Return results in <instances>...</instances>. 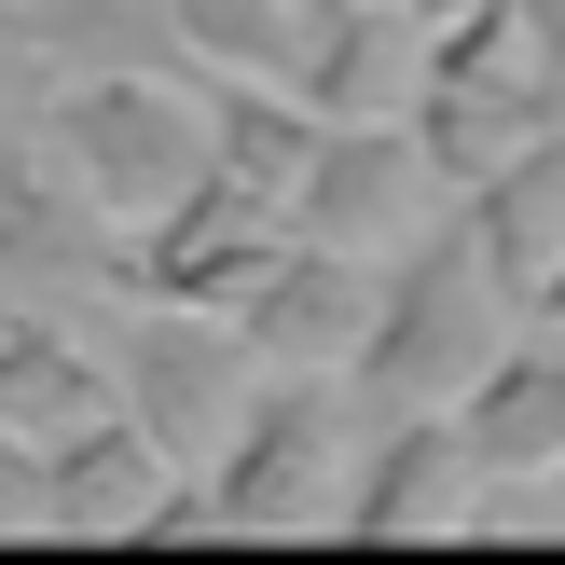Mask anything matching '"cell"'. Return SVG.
Wrapping results in <instances>:
<instances>
[{"instance_id":"1","label":"cell","mask_w":565,"mask_h":565,"mask_svg":"<svg viewBox=\"0 0 565 565\" xmlns=\"http://www.w3.org/2000/svg\"><path fill=\"white\" fill-rule=\"evenodd\" d=\"M497 318H511V290H497L469 207L456 221H414V235L386 248L373 331H359V359H345L359 414H456V386L497 359Z\"/></svg>"},{"instance_id":"2","label":"cell","mask_w":565,"mask_h":565,"mask_svg":"<svg viewBox=\"0 0 565 565\" xmlns=\"http://www.w3.org/2000/svg\"><path fill=\"white\" fill-rule=\"evenodd\" d=\"M42 138L70 166V193L125 235L207 180V70H55Z\"/></svg>"},{"instance_id":"3","label":"cell","mask_w":565,"mask_h":565,"mask_svg":"<svg viewBox=\"0 0 565 565\" xmlns=\"http://www.w3.org/2000/svg\"><path fill=\"white\" fill-rule=\"evenodd\" d=\"M345 441H359V386L331 373V359H263L235 401V428L207 441V524H331V497H345Z\"/></svg>"},{"instance_id":"4","label":"cell","mask_w":565,"mask_h":565,"mask_svg":"<svg viewBox=\"0 0 565 565\" xmlns=\"http://www.w3.org/2000/svg\"><path fill=\"white\" fill-rule=\"evenodd\" d=\"M276 248H290V193L207 166L180 207H152V221H125V235H110V276H125L138 303H207V318H221V303H235Z\"/></svg>"},{"instance_id":"5","label":"cell","mask_w":565,"mask_h":565,"mask_svg":"<svg viewBox=\"0 0 565 565\" xmlns=\"http://www.w3.org/2000/svg\"><path fill=\"white\" fill-rule=\"evenodd\" d=\"M248 373H263V359H248V331L207 318V303H152L138 331H110V401H125L166 456H207V441L235 428Z\"/></svg>"},{"instance_id":"6","label":"cell","mask_w":565,"mask_h":565,"mask_svg":"<svg viewBox=\"0 0 565 565\" xmlns=\"http://www.w3.org/2000/svg\"><path fill=\"white\" fill-rule=\"evenodd\" d=\"M428 193L441 180H428V152H414V125H386V110H331L318 152H303V180H290V221L386 263V248L428 221Z\"/></svg>"},{"instance_id":"7","label":"cell","mask_w":565,"mask_h":565,"mask_svg":"<svg viewBox=\"0 0 565 565\" xmlns=\"http://www.w3.org/2000/svg\"><path fill=\"white\" fill-rule=\"evenodd\" d=\"M373 290H386L373 248H331V235H303V221H290V248H276L221 318L248 331V359H331V373H345L359 331H373Z\"/></svg>"},{"instance_id":"8","label":"cell","mask_w":565,"mask_h":565,"mask_svg":"<svg viewBox=\"0 0 565 565\" xmlns=\"http://www.w3.org/2000/svg\"><path fill=\"white\" fill-rule=\"evenodd\" d=\"M469 483H483V456H469L456 414H373V428L345 441L331 524H359V539H428V524H469Z\"/></svg>"},{"instance_id":"9","label":"cell","mask_w":565,"mask_h":565,"mask_svg":"<svg viewBox=\"0 0 565 565\" xmlns=\"http://www.w3.org/2000/svg\"><path fill=\"white\" fill-rule=\"evenodd\" d=\"M456 207H469V235H483L497 290L539 318V290H552V263H565V125H539L524 152H497L483 180L456 193Z\"/></svg>"},{"instance_id":"10","label":"cell","mask_w":565,"mask_h":565,"mask_svg":"<svg viewBox=\"0 0 565 565\" xmlns=\"http://www.w3.org/2000/svg\"><path fill=\"white\" fill-rule=\"evenodd\" d=\"M414 152H428V180L441 193H469L497 152H524L539 125H565V83H539V70H483V83H414Z\"/></svg>"},{"instance_id":"11","label":"cell","mask_w":565,"mask_h":565,"mask_svg":"<svg viewBox=\"0 0 565 565\" xmlns=\"http://www.w3.org/2000/svg\"><path fill=\"white\" fill-rule=\"evenodd\" d=\"M456 428L483 469H552L565 456V318H539V345H497L456 386Z\"/></svg>"},{"instance_id":"12","label":"cell","mask_w":565,"mask_h":565,"mask_svg":"<svg viewBox=\"0 0 565 565\" xmlns=\"http://www.w3.org/2000/svg\"><path fill=\"white\" fill-rule=\"evenodd\" d=\"M0 42H14L42 83L55 70H193L166 0H0Z\"/></svg>"},{"instance_id":"13","label":"cell","mask_w":565,"mask_h":565,"mask_svg":"<svg viewBox=\"0 0 565 565\" xmlns=\"http://www.w3.org/2000/svg\"><path fill=\"white\" fill-rule=\"evenodd\" d=\"M318 125H331V110H303L290 83H248V70H207V166H235V180L290 193V180H303V152H318Z\"/></svg>"},{"instance_id":"14","label":"cell","mask_w":565,"mask_h":565,"mask_svg":"<svg viewBox=\"0 0 565 565\" xmlns=\"http://www.w3.org/2000/svg\"><path fill=\"white\" fill-rule=\"evenodd\" d=\"M166 14H180V55H193V70L290 83V70H303V28H318V0H166Z\"/></svg>"},{"instance_id":"15","label":"cell","mask_w":565,"mask_h":565,"mask_svg":"<svg viewBox=\"0 0 565 565\" xmlns=\"http://www.w3.org/2000/svg\"><path fill=\"white\" fill-rule=\"evenodd\" d=\"M42 524H55V511H42V441L0 414V539H42Z\"/></svg>"},{"instance_id":"16","label":"cell","mask_w":565,"mask_h":565,"mask_svg":"<svg viewBox=\"0 0 565 565\" xmlns=\"http://www.w3.org/2000/svg\"><path fill=\"white\" fill-rule=\"evenodd\" d=\"M511 28H524V70L565 83V0H511Z\"/></svg>"},{"instance_id":"17","label":"cell","mask_w":565,"mask_h":565,"mask_svg":"<svg viewBox=\"0 0 565 565\" xmlns=\"http://www.w3.org/2000/svg\"><path fill=\"white\" fill-rule=\"evenodd\" d=\"M401 14H414V28H441V14H469V0H401Z\"/></svg>"},{"instance_id":"18","label":"cell","mask_w":565,"mask_h":565,"mask_svg":"<svg viewBox=\"0 0 565 565\" xmlns=\"http://www.w3.org/2000/svg\"><path fill=\"white\" fill-rule=\"evenodd\" d=\"M539 318H565V263H552V290H539Z\"/></svg>"}]
</instances>
